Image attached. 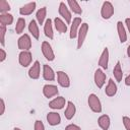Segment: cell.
Wrapping results in <instances>:
<instances>
[{
  "label": "cell",
  "mask_w": 130,
  "mask_h": 130,
  "mask_svg": "<svg viewBox=\"0 0 130 130\" xmlns=\"http://www.w3.org/2000/svg\"><path fill=\"white\" fill-rule=\"evenodd\" d=\"M46 13H47V8L46 7H42L37 11L36 17H37V20H38L39 24H43L44 23V20H45V17H46Z\"/></svg>",
  "instance_id": "obj_27"
},
{
  "label": "cell",
  "mask_w": 130,
  "mask_h": 130,
  "mask_svg": "<svg viewBox=\"0 0 130 130\" xmlns=\"http://www.w3.org/2000/svg\"><path fill=\"white\" fill-rule=\"evenodd\" d=\"M31 48V41L27 34L22 35L18 39V49L22 51H28Z\"/></svg>",
  "instance_id": "obj_4"
},
{
  "label": "cell",
  "mask_w": 130,
  "mask_h": 130,
  "mask_svg": "<svg viewBox=\"0 0 130 130\" xmlns=\"http://www.w3.org/2000/svg\"><path fill=\"white\" fill-rule=\"evenodd\" d=\"M10 10V5L6 0H1L0 1V12L1 14L7 13Z\"/></svg>",
  "instance_id": "obj_30"
},
{
  "label": "cell",
  "mask_w": 130,
  "mask_h": 130,
  "mask_svg": "<svg viewBox=\"0 0 130 130\" xmlns=\"http://www.w3.org/2000/svg\"><path fill=\"white\" fill-rule=\"evenodd\" d=\"M125 22H126V25H127L128 30H129V32H130V18H126V19H125Z\"/></svg>",
  "instance_id": "obj_38"
},
{
  "label": "cell",
  "mask_w": 130,
  "mask_h": 130,
  "mask_svg": "<svg viewBox=\"0 0 130 130\" xmlns=\"http://www.w3.org/2000/svg\"><path fill=\"white\" fill-rule=\"evenodd\" d=\"M0 54H1L0 62H3V61L6 59V52L4 51V49H0Z\"/></svg>",
  "instance_id": "obj_35"
},
{
  "label": "cell",
  "mask_w": 130,
  "mask_h": 130,
  "mask_svg": "<svg viewBox=\"0 0 130 130\" xmlns=\"http://www.w3.org/2000/svg\"><path fill=\"white\" fill-rule=\"evenodd\" d=\"M67 3H68L69 7L71 8V10H72L74 13H76V14H81V13H82V9L80 8L79 4H78L75 0H68Z\"/></svg>",
  "instance_id": "obj_28"
},
{
  "label": "cell",
  "mask_w": 130,
  "mask_h": 130,
  "mask_svg": "<svg viewBox=\"0 0 130 130\" xmlns=\"http://www.w3.org/2000/svg\"><path fill=\"white\" fill-rule=\"evenodd\" d=\"M54 23H55L56 29H57L59 32L64 34V32L67 31V25H66L65 22H64L63 20H61L59 17H56V18L54 19Z\"/></svg>",
  "instance_id": "obj_23"
},
{
  "label": "cell",
  "mask_w": 130,
  "mask_h": 130,
  "mask_svg": "<svg viewBox=\"0 0 130 130\" xmlns=\"http://www.w3.org/2000/svg\"><path fill=\"white\" fill-rule=\"evenodd\" d=\"M106 74L103 72L102 69H96L94 72V83L99 88H102L106 82Z\"/></svg>",
  "instance_id": "obj_7"
},
{
  "label": "cell",
  "mask_w": 130,
  "mask_h": 130,
  "mask_svg": "<svg viewBox=\"0 0 130 130\" xmlns=\"http://www.w3.org/2000/svg\"><path fill=\"white\" fill-rule=\"evenodd\" d=\"M87 31H88V24L87 23H81L80 27H79V30H78V41H77V49H80L81 46L83 45L84 43V40L86 38V35H87Z\"/></svg>",
  "instance_id": "obj_3"
},
{
  "label": "cell",
  "mask_w": 130,
  "mask_h": 130,
  "mask_svg": "<svg viewBox=\"0 0 130 130\" xmlns=\"http://www.w3.org/2000/svg\"><path fill=\"white\" fill-rule=\"evenodd\" d=\"M127 55H128V57L130 58V45H129L128 48H127Z\"/></svg>",
  "instance_id": "obj_39"
},
{
  "label": "cell",
  "mask_w": 130,
  "mask_h": 130,
  "mask_svg": "<svg viewBox=\"0 0 130 130\" xmlns=\"http://www.w3.org/2000/svg\"><path fill=\"white\" fill-rule=\"evenodd\" d=\"M81 25V18L80 17H75L73 18V22L71 24V27H70V39H75L78 35V27H80Z\"/></svg>",
  "instance_id": "obj_8"
},
{
  "label": "cell",
  "mask_w": 130,
  "mask_h": 130,
  "mask_svg": "<svg viewBox=\"0 0 130 130\" xmlns=\"http://www.w3.org/2000/svg\"><path fill=\"white\" fill-rule=\"evenodd\" d=\"M31 59H32V57H31V53L29 51H22V52H20L19 57H18L19 63L23 67H27L30 64Z\"/></svg>",
  "instance_id": "obj_6"
},
{
  "label": "cell",
  "mask_w": 130,
  "mask_h": 130,
  "mask_svg": "<svg viewBox=\"0 0 130 130\" xmlns=\"http://www.w3.org/2000/svg\"><path fill=\"white\" fill-rule=\"evenodd\" d=\"M28 30H29V32L32 35V37H34L35 39H37V40L39 39V37H40V31H39V26H38L36 20H31V21L29 22V24H28Z\"/></svg>",
  "instance_id": "obj_24"
},
{
  "label": "cell",
  "mask_w": 130,
  "mask_h": 130,
  "mask_svg": "<svg viewBox=\"0 0 130 130\" xmlns=\"http://www.w3.org/2000/svg\"><path fill=\"white\" fill-rule=\"evenodd\" d=\"M108 63H109V50L108 48H105L100 57L99 65L104 69H108Z\"/></svg>",
  "instance_id": "obj_15"
},
{
  "label": "cell",
  "mask_w": 130,
  "mask_h": 130,
  "mask_svg": "<svg viewBox=\"0 0 130 130\" xmlns=\"http://www.w3.org/2000/svg\"><path fill=\"white\" fill-rule=\"evenodd\" d=\"M114 14V6L110 1H106L103 3L102 9H101V15L104 19H109Z\"/></svg>",
  "instance_id": "obj_1"
},
{
  "label": "cell",
  "mask_w": 130,
  "mask_h": 130,
  "mask_svg": "<svg viewBox=\"0 0 130 130\" xmlns=\"http://www.w3.org/2000/svg\"><path fill=\"white\" fill-rule=\"evenodd\" d=\"M44 31H45V35L46 37H48L49 39H53L54 36H53V27H52V19L51 18H48L44 24Z\"/></svg>",
  "instance_id": "obj_22"
},
{
  "label": "cell",
  "mask_w": 130,
  "mask_h": 130,
  "mask_svg": "<svg viewBox=\"0 0 130 130\" xmlns=\"http://www.w3.org/2000/svg\"><path fill=\"white\" fill-rule=\"evenodd\" d=\"M13 130H21V129H19V128H16V127H15V128H14Z\"/></svg>",
  "instance_id": "obj_40"
},
{
  "label": "cell",
  "mask_w": 130,
  "mask_h": 130,
  "mask_svg": "<svg viewBox=\"0 0 130 130\" xmlns=\"http://www.w3.org/2000/svg\"><path fill=\"white\" fill-rule=\"evenodd\" d=\"M98 123L99 126L103 129V130H108L110 127V118L108 115H102L99 119H98Z\"/></svg>",
  "instance_id": "obj_21"
},
{
  "label": "cell",
  "mask_w": 130,
  "mask_h": 130,
  "mask_svg": "<svg viewBox=\"0 0 130 130\" xmlns=\"http://www.w3.org/2000/svg\"><path fill=\"white\" fill-rule=\"evenodd\" d=\"M13 22V16L9 13H4L0 15V23L1 25H10Z\"/></svg>",
  "instance_id": "obj_25"
},
{
  "label": "cell",
  "mask_w": 130,
  "mask_h": 130,
  "mask_svg": "<svg viewBox=\"0 0 130 130\" xmlns=\"http://www.w3.org/2000/svg\"><path fill=\"white\" fill-rule=\"evenodd\" d=\"M43 77L45 80H54L55 79V72L47 64H44V66H43Z\"/></svg>",
  "instance_id": "obj_16"
},
{
  "label": "cell",
  "mask_w": 130,
  "mask_h": 130,
  "mask_svg": "<svg viewBox=\"0 0 130 130\" xmlns=\"http://www.w3.org/2000/svg\"><path fill=\"white\" fill-rule=\"evenodd\" d=\"M75 112H76L75 105H74L72 102H68V103H67V108H66L65 113H64L65 118H66L67 120H71V119L74 117Z\"/></svg>",
  "instance_id": "obj_18"
},
{
  "label": "cell",
  "mask_w": 130,
  "mask_h": 130,
  "mask_svg": "<svg viewBox=\"0 0 130 130\" xmlns=\"http://www.w3.org/2000/svg\"><path fill=\"white\" fill-rule=\"evenodd\" d=\"M65 103H66V101H65V99L63 96H58V98L54 99L53 101H51L49 103V107L51 109H56V110L58 109V110H60V109H62L65 106Z\"/></svg>",
  "instance_id": "obj_12"
},
{
  "label": "cell",
  "mask_w": 130,
  "mask_h": 130,
  "mask_svg": "<svg viewBox=\"0 0 130 130\" xmlns=\"http://www.w3.org/2000/svg\"><path fill=\"white\" fill-rule=\"evenodd\" d=\"M125 84L128 85V86H130V74L125 78Z\"/></svg>",
  "instance_id": "obj_37"
},
{
  "label": "cell",
  "mask_w": 130,
  "mask_h": 130,
  "mask_svg": "<svg viewBox=\"0 0 130 130\" xmlns=\"http://www.w3.org/2000/svg\"><path fill=\"white\" fill-rule=\"evenodd\" d=\"M43 93L46 98L50 99L58 94V87L53 84H46L43 87Z\"/></svg>",
  "instance_id": "obj_9"
},
{
  "label": "cell",
  "mask_w": 130,
  "mask_h": 130,
  "mask_svg": "<svg viewBox=\"0 0 130 130\" xmlns=\"http://www.w3.org/2000/svg\"><path fill=\"white\" fill-rule=\"evenodd\" d=\"M65 130H81V128L79 126L75 125V124H70V125L66 126Z\"/></svg>",
  "instance_id": "obj_34"
},
{
  "label": "cell",
  "mask_w": 130,
  "mask_h": 130,
  "mask_svg": "<svg viewBox=\"0 0 130 130\" xmlns=\"http://www.w3.org/2000/svg\"><path fill=\"white\" fill-rule=\"evenodd\" d=\"M123 124H124V127L126 130H130V118L127 117V116H124L123 117Z\"/></svg>",
  "instance_id": "obj_32"
},
{
  "label": "cell",
  "mask_w": 130,
  "mask_h": 130,
  "mask_svg": "<svg viewBox=\"0 0 130 130\" xmlns=\"http://www.w3.org/2000/svg\"><path fill=\"white\" fill-rule=\"evenodd\" d=\"M42 53L45 56V58L49 61H53L55 59V54L53 52V49L48 42L42 43Z\"/></svg>",
  "instance_id": "obj_5"
},
{
  "label": "cell",
  "mask_w": 130,
  "mask_h": 130,
  "mask_svg": "<svg viewBox=\"0 0 130 130\" xmlns=\"http://www.w3.org/2000/svg\"><path fill=\"white\" fill-rule=\"evenodd\" d=\"M35 8H36V2H30V3H27L21 6L19 8V13L21 15H29L34 12Z\"/></svg>",
  "instance_id": "obj_14"
},
{
  "label": "cell",
  "mask_w": 130,
  "mask_h": 130,
  "mask_svg": "<svg viewBox=\"0 0 130 130\" xmlns=\"http://www.w3.org/2000/svg\"><path fill=\"white\" fill-rule=\"evenodd\" d=\"M35 130H45V126L42 121L37 120L35 122Z\"/></svg>",
  "instance_id": "obj_33"
},
{
  "label": "cell",
  "mask_w": 130,
  "mask_h": 130,
  "mask_svg": "<svg viewBox=\"0 0 130 130\" xmlns=\"http://www.w3.org/2000/svg\"><path fill=\"white\" fill-rule=\"evenodd\" d=\"M28 76L32 79H38L40 77V62L35 61L34 65L28 70Z\"/></svg>",
  "instance_id": "obj_17"
},
{
  "label": "cell",
  "mask_w": 130,
  "mask_h": 130,
  "mask_svg": "<svg viewBox=\"0 0 130 130\" xmlns=\"http://www.w3.org/2000/svg\"><path fill=\"white\" fill-rule=\"evenodd\" d=\"M0 103H1V111H0V115H3L4 110H5V105H4V101H3V99L0 100Z\"/></svg>",
  "instance_id": "obj_36"
},
{
  "label": "cell",
  "mask_w": 130,
  "mask_h": 130,
  "mask_svg": "<svg viewBox=\"0 0 130 130\" xmlns=\"http://www.w3.org/2000/svg\"><path fill=\"white\" fill-rule=\"evenodd\" d=\"M24 27H25V19L22 18V17H19L17 19L16 25H15V31H16V34H21L23 31Z\"/></svg>",
  "instance_id": "obj_29"
},
{
  "label": "cell",
  "mask_w": 130,
  "mask_h": 130,
  "mask_svg": "<svg viewBox=\"0 0 130 130\" xmlns=\"http://www.w3.org/2000/svg\"><path fill=\"white\" fill-rule=\"evenodd\" d=\"M5 32H6V26L5 25H0V42L2 47L5 45Z\"/></svg>",
  "instance_id": "obj_31"
},
{
  "label": "cell",
  "mask_w": 130,
  "mask_h": 130,
  "mask_svg": "<svg viewBox=\"0 0 130 130\" xmlns=\"http://www.w3.org/2000/svg\"><path fill=\"white\" fill-rule=\"evenodd\" d=\"M59 14L66 20V23L71 22V13L64 2H61L59 5Z\"/></svg>",
  "instance_id": "obj_10"
},
{
  "label": "cell",
  "mask_w": 130,
  "mask_h": 130,
  "mask_svg": "<svg viewBox=\"0 0 130 130\" xmlns=\"http://www.w3.org/2000/svg\"><path fill=\"white\" fill-rule=\"evenodd\" d=\"M47 121H48V123H49L51 126H56V125L60 124L61 118H60V115H59L58 113L50 112V113H48V115H47Z\"/></svg>",
  "instance_id": "obj_13"
},
{
  "label": "cell",
  "mask_w": 130,
  "mask_h": 130,
  "mask_svg": "<svg viewBox=\"0 0 130 130\" xmlns=\"http://www.w3.org/2000/svg\"><path fill=\"white\" fill-rule=\"evenodd\" d=\"M113 74H114V77L116 78L117 81H121L122 80V77H123V72H122V68H121V64L120 62H117L116 66L114 67V70H113Z\"/></svg>",
  "instance_id": "obj_26"
},
{
  "label": "cell",
  "mask_w": 130,
  "mask_h": 130,
  "mask_svg": "<svg viewBox=\"0 0 130 130\" xmlns=\"http://www.w3.org/2000/svg\"><path fill=\"white\" fill-rule=\"evenodd\" d=\"M117 30H118V36H119L120 42L121 43H125L127 41V35H126L125 27H124V25H123V23L121 21L117 22Z\"/></svg>",
  "instance_id": "obj_20"
},
{
  "label": "cell",
  "mask_w": 130,
  "mask_h": 130,
  "mask_svg": "<svg viewBox=\"0 0 130 130\" xmlns=\"http://www.w3.org/2000/svg\"><path fill=\"white\" fill-rule=\"evenodd\" d=\"M105 92L108 96H114L117 92V85L116 83L114 82L113 79H109V82H108V85L106 86V89H105Z\"/></svg>",
  "instance_id": "obj_19"
},
{
  "label": "cell",
  "mask_w": 130,
  "mask_h": 130,
  "mask_svg": "<svg viewBox=\"0 0 130 130\" xmlns=\"http://www.w3.org/2000/svg\"><path fill=\"white\" fill-rule=\"evenodd\" d=\"M57 78H58V83L62 87H69L70 86V79L65 72L58 71L57 72Z\"/></svg>",
  "instance_id": "obj_11"
},
{
  "label": "cell",
  "mask_w": 130,
  "mask_h": 130,
  "mask_svg": "<svg viewBox=\"0 0 130 130\" xmlns=\"http://www.w3.org/2000/svg\"><path fill=\"white\" fill-rule=\"evenodd\" d=\"M88 106L91 109V111L94 112V113H101L102 112L101 102H100L99 98L94 93L89 94V96H88Z\"/></svg>",
  "instance_id": "obj_2"
}]
</instances>
